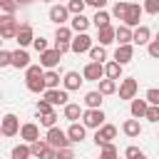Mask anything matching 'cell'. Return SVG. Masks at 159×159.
I'll list each match as a JSON object with an SVG mask.
<instances>
[{
    "instance_id": "obj_1",
    "label": "cell",
    "mask_w": 159,
    "mask_h": 159,
    "mask_svg": "<svg viewBox=\"0 0 159 159\" xmlns=\"http://www.w3.org/2000/svg\"><path fill=\"white\" fill-rule=\"evenodd\" d=\"M25 84L30 92H47V82H45V72H42V65H30L25 70Z\"/></svg>"
},
{
    "instance_id": "obj_2",
    "label": "cell",
    "mask_w": 159,
    "mask_h": 159,
    "mask_svg": "<svg viewBox=\"0 0 159 159\" xmlns=\"http://www.w3.org/2000/svg\"><path fill=\"white\" fill-rule=\"evenodd\" d=\"M45 142H47L50 147H55V149H65V147H70V144H72V139L67 137V132H62L60 127H50V129H47Z\"/></svg>"
},
{
    "instance_id": "obj_3",
    "label": "cell",
    "mask_w": 159,
    "mask_h": 159,
    "mask_svg": "<svg viewBox=\"0 0 159 159\" xmlns=\"http://www.w3.org/2000/svg\"><path fill=\"white\" fill-rule=\"evenodd\" d=\"M17 30H20V22L15 20V15H2L0 17V35L5 37V40H12V37H17Z\"/></svg>"
},
{
    "instance_id": "obj_4",
    "label": "cell",
    "mask_w": 159,
    "mask_h": 159,
    "mask_svg": "<svg viewBox=\"0 0 159 159\" xmlns=\"http://www.w3.org/2000/svg\"><path fill=\"white\" fill-rule=\"evenodd\" d=\"M82 124H84L87 129H99V127L104 124V112H102V107H99V109H84Z\"/></svg>"
},
{
    "instance_id": "obj_5",
    "label": "cell",
    "mask_w": 159,
    "mask_h": 159,
    "mask_svg": "<svg viewBox=\"0 0 159 159\" xmlns=\"http://www.w3.org/2000/svg\"><path fill=\"white\" fill-rule=\"evenodd\" d=\"M114 137H117V127H114V124H102V127L94 132V144H97V147L112 144Z\"/></svg>"
},
{
    "instance_id": "obj_6",
    "label": "cell",
    "mask_w": 159,
    "mask_h": 159,
    "mask_svg": "<svg viewBox=\"0 0 159 159\" xmlns=\"http://www.w3.org/2000/svg\"><path fill=\"white\" fill-rule=\"evenodd\" d=\"M72 52L75 55H82V52H89L92 50V37L87 32H77V37H72Z\"/></svg>"
},
{
    "instance_id": "obj_7",
    "label": "cell",
    "mask_w": 159,
    "mask_h": 159,
    "mask_svg": "<svg viewBox=\"0 0 159 159\" xmlns=\"http://www.w3.org/2000/svg\"><path fill=\"white\" fill-rule=\"evenodd\" d=\"M60 60H62V52H60L57 47L40 52V65H42V67H47V70H55V67L60 65Z\"/></svg>"
},
{
    "instance_id": "obj_8",
    "label": "cell",
    "mask_w": 159,
    "mask_h": 159,
    "mask_svg": "<svg viewBox=\"0 0 159 159\" xmlns=\"http://www.w3.org/2000/svg\"><path fill=\"white\" fill-rule=\"evenodd\" d=\"M82 75H84L87 82H99L104 77V65L102 62H87L84 70H82Z\"/></svg>"
},
{
    "instance_id": "obj_9",
    "label": "cell",
    "mask_w": 159,
    "mask_h": 159,
    "mask_svg": "<svg viewBox=\"0 0 159 159\" xmlns=\"http://www.w3.org/2000/svg\"><path fill=\"white\" fill-rule=\"evenodd\" d=\"M137 89H139V84H137V80H134V77L122 80V84H119V99H134Z\"/></svg>"
},
{
    "instance_id": "obj_10",
    "label": "cell",
    "mask_w": 159,
    "mask_h": 159,
    "mask_svg": "<svg viewBox=\"0 0 159 159\" xmlns=\"http://www.w3.org/2000/svg\"><path fill=\"white\" fill-rule=\"evenodd\" d=\"M0 129H2V134H5V137H15L22 127H20V119H17L15 114H5V117H2V127H0Z\"/></svg>"
},
{
    "instance_id": "obj_11",
    "label": "cell",
    "mask_w": 159,
    "mask_h": 159,
    "mask_svg": "<svg viewBox=\"0 0 159 159\" xmlns=\"http://www.w3.org/2000/svg\"><path fill=\"white\" fill-rule=\"evenodd\" d=\"M15 40H17V45H20V47H27V45H32V42H35L32 25H30V22H22V25H20V30H17V37H15Z\"/></svg>"
},
{
    "instance_id": "obj_12",
    "label": "cell",
    "mask_w": 159,
    "mask_h": 159,
    "mask_svg": "<svg viewBox=\"0 0 159 159\" xmlns=\"http://www.w3.org/2000/svg\"><path fill=\"white\" fill-rule=\"evenodd\" d=\"M45 94V99L52 104V107H60V104H67V89H47V92H42Z\"/></svg>"
},
{
    "instance_id": "obj_13",
    "label": "cell",
    "mask_w": 159,
    "mask_h": 159,
    "mask_svg": "<svg viewBox=\"0 0 159 159\" xmlns=\"http://www.w3.org/2000/svg\"><path fill=\"white\" fill-rule=\"evenodd\" d=\"M144 7H139L137 2H129V10H127V17H124V25L129 27H139V17H142Z\"/></svg>"
},
{
    "instance_id": "obj_14",
    "label": "cell",
    "mask_w": 159,
    "mask_h": 159,
    "mask_svg": "<svg viewBox=\"0 0 159 159\" xmlns=\"http://www.w3.org/2000/svg\"><path fill=\"white\" fill-rule=\"evenodd\" d=\"M84 82V75H80V72H67L65 75V80H62V84H65V89L67 92H75V89H80V84Z\"/></svg>"
},
{
    "instance_id": "obj_15",
    "label": "cell",
    "mask_w": 159,
    "mask_h": 159,
    "mask_svg": "<svg viewBox=\"0 0 159 159\" xmlns=\"http://www.w3.org/2000/svg\"><path fill=\"white\" fill-rule=\"evenodd\" d=\"M67 15H70V7H67V5H52V7H50V20L57 22V25L67 22Z\"/></svg>"
},
{
    "instance_id": "obj_16",
    "label": "cell",
    "mask_w": 159,
    "mask_h": 159,
    "mask_svg": "<svg viewBox=\"0 0 159 159\" xmlns=\"http://www.w3.org/2000/svg\"><path fill=\"white\" fill-rule=\"evenodd\" d=\"M97 40H99V45H112V42L117 40V27H112V25L99 27V30H97Z\"/></svg>"
},
{
    "instance_id": "obj_17",
    "label": "cell",
    "mask_w": 159,
    "mask_h": 159,
    "mask_svg": "<svg viewBox=\"0 0 159 159\" xmlns=\"http://www.w3.org/2000/svg\"><path fill=\"white\" fill-rule=\"evenodd\" d=\"M20 137L25 139V142H37L40 139V127L37 124H32V122H27V124H22V129H20Z\"/></svg>"
},
{
    "instance_id": "obj_18",
    "label": "cell",
    "mask_w": 159,
    "mask_h": 159,
    "mask_svg": "<svg viewBox=\"0 0 159 159\" xmlns=\"http://www.w3.org/2000/svg\"><path fill=\"white\" fill-rule=\"evenodd\" d=\"M132 57H134V47H132V45H119V47L114 50V60H117L119 65H127Z\"/></svg>"
},
{
    "instance_id": "obj_19",
    "label": "cell",
    "mask_w": 159,
    "mask_h": 159,
    "mask_svg": "<svg viewBox=\"0 0 159 159\" xmlns=\"http://www.w3.org/2000/svg\"><path fill=\"white\" fill-rule=\"evenodd\" d=\"M12 67H17V70H27L30 67V55L25 52V47L12 52Z\"/></svg>"
},
{
    "instance_id": "obj_20",
    "label": "cell",
    "mask_w": 159,
    "mask_h": 159,
    "mask_svg": "<svg viewBox=\"0 0 159 159\" xmlns=\"http://www.w3.org/2000/svg\"><path fill=\"white\" fill-rule=\"evenodd\" d=\"M102 92L99 89H92V92H87L84 94V104H87V109H99L102 107Z\"/></svg>"
},
{
    "instance_id": "obj_21",
    "label": "cell",
    "mask_w": 159,
    "mask_h": 159,
    "mask_svg": "<svg viewBox=\"0 0 159 159\" xmlns=\"http://www.w3.org/2000/svg\"><path fill=\"white\" fill-rule=\"evenodd\" d=\"M132 40H134L132 27H129V25H119V27H117V42H119V45H132Z\"/></svg>"
},
{
    "instance_id": "obj_22",
    "label": "cell",
    "mask_w": 159,
    "mask_h": 159,
    "mask_svg": "<svg viewBox=\"0 0 159 159\" xmlns=\"http://www.w3.org/2000/svg\"><path fill=\"white\" fill-rule=\"evenodd\" d=\"M149 37H152L149 27H147V25H139V27L134 30V40H132V42H134V45H149V42H152Z\"/></svg>"
},
{
    "instance_id": "obj_23",
    "label": "cell",
    "mask_w": 159,
    "mask_h": 159,
    "mask_svg": "<svg viewBox=\"0 0 159 159\" xmlns=\"http://www.w3.org/2000/svg\"><path fill=\"white\" fill-rule=\"evenodd\" d=\"M122 132L127 134V137H139L142 134V124H139V119L134 117V119H127L124 124H122Z\"/></svg>"
},
{
    "instance_id": "obj_24",
    "label": "cell",
    "mask_w": 159,
    "mask_h": 159,
    "mask_svg": "<svg viewBox=\"0 0 159 159\" xmlns=\"http://www.w3.org/2000/svg\"><path fill=\"white\" fill-rule=\"evenodd\" d=\"M84 134H87V127H84V124H77V122H72L70 129H67V137H70L72 142H82Z\"/></svg>"
},
{
    "instance_id": "obj_25",
    "label": "cell",
    "mask_w": 159,
    "mask_h": 159,
    "mask_svg": "<svg viewBox=\"0 0 159 159\" xmlns=\"http://www.w3.org/2000/svg\"><path fill=\"white\" fill-rule=\"evenodd\" d=\"M129 109H132V117H137V119H139V117H147L149 102H147V99H132V107H129Z\"/></svg>"
},
{
    "instance_id": "obj_26",
    "label": "cell",
    "mask_w": 159,
    "mask_h": 159,
    "mask_svg": "<svg viewBox=\"0 0 159 159\" xmlns=\"http://www.w3.org/2000/svg\"><path fill=\"white\" fill-rule=\"evenodd\" d=\"M104 77H109V80H119V77H122V65H119L117 60L107 62V65H104Z\"/></svg>"
},
{
    "instance_id": "obj_27",
    "label": "cell",
    "mask_w": 159,
    "mask_h": 159,
    "mask_svg": "<svg viewBox=\"0 0 159 159\" xmlns=\"http://www.w3.org/2000/svg\"><path fill=\"white\" fill-rule=\"evenodd\" d=\"M82 114H84V112L80 109V104H72V102H67V104H65V119H70V122H77Z\"/></svg>"
},
{
    "instance_id": "obj_28",
    "label": "cell",
    "mask_w": 159,
    "mask_h": 159,
    "mask_svg": "<svg viewBox=\"0 0 159 159\" xmlns=\"http://www.w3.org/2000/svg\"><path fill=\"white\" fill-rule=\"evenodd\" d=\"M70 22H72V30H75V32H87V27H89V20H87L84 15H75Z\"/></svg>"
},
{
    "instance_id": "obj_29",
    "label": "cell",
    "mask_w": 159,
    "mask_h": 159,
    "mask_svg": "<svg viewBox=\"0 0 159 159\" xmlns=\"http://www.w3.org/2000/svg\"><path fill=\"white\" fill-rule=\"evenodd\" d=\"M72 27H65V25H60L57 27V32H55V42H72Z\"/></svg>"
},
{
    "instance_id": "obj_30",
    "label": "cell",
    "mask_w": 159,
    "mask_h": 159,
    "mask_svg": "<svg viewBox=\"0 0 159 159\" xmlns=\"http://www.w3.org/2000/svg\"><path fill=\"white\" fill-rule=\"evenodd\" d=\"M109 20H112V15H109V12H104V10H97V12H94V17H92V22L97 25V30H99V27H107V25H109Z\"/></svg>"
},
{
    "instance_id": "obj_31",
    "label": "cell",
    "mask_w": 159,
    "mask_h": 159,
    "mask_svg": "<svg viewBox=\"0 0 159 159\" xmlns=\"http://www.w3.org/2000/svg\"><path fill=\"white\" fill-rule=\"evenodd\" d=\"M30 157H32L30 144H17V147L12 149V159H30Z\"/></svg>"
},
{
    "instance_id": "obj_32",
    "label": "cell",
    "mask_w": 159,
    "mask_h": 159,
    "mask_svg": "<svg viewBox=\"0 0 159 159\" xmlns=\"http://www.w3.org/2000/svg\"><path fill=\"white\" fill-rule=\"evenodd\" d=\"M127 10H129V2H117L114 7H112V17H117V20H122L124 22V17H127Z\"/></svg>"
},
{
    "instance_id": "obj_33",
    "label": "cell",
    "mask_w": 159,
    "mask_h": 159,
    "mask_svg": "<svg viewBox=\"0 0 159 159\" xmlns=\"http://www.w3.org/2000/svg\"><path fill=\"white\" fill-rule=\"evenodd\" d=\"M99 92L102 94H114L117 92V80H99Z\"/></svg>"
},
{
    "instance_id": "obj_34",
    "label": "cell",
    "mask_w": 159,
    "mask_h": 159,
    "mask_svg": "<svg viewBox=\"0 0 159 159\" xmlns=\"http://www.w3.org/2000/svg\"><path fill=\"white\" fill-rule=\"evenodd\" d=\"M104 57H107L104 45H92V50H89V60H92V62H102Z\"/></svg>"
},
{
    "instance_id": "obj_35",
    "label": "cell",
    "mask_w": 159,
    "mask_h": 159,
    "mask_svg": "<svg viewBox=\"0 0 159 159\" xmlns=\"http://www.w3.org/2000/svg\"><path fill=\"white\" fill-rule=\"evenodd\" d=\"M45 82H47V89H57V84H60V72L47 70V72H45Z\"/></svg>"
},
{
    "instance_id": "obj_36",
    "label": "cell",
    "mask_w": 159,
    "mask_h": 159,
    "mask_svg": "<svg viewBox=\"0 0 159 159\" xmlns=\"http://www.w3.org/2000/svg\"><path fill=\"white\" fill-rule=\"evenodd\" d=\"M40 124L47 127V129H50V127H57V112L52 109L50 114H40Z\"/></svg>"
},
{
    "instance_id": "obj_37",
    "label": "cell",
    "mask_w": 159,
    "mask_h": 159,
    "mask_svg": "<svg viewBox=\"0 0 159 159\" xmlns=\"http://www.w3.org/2000/svg\"><path fill=\"white\" fill-rule=\"evenodd\" d=\"M99 159H119L117 147H114V144H104V147H102V152H99Z\"/></svg>"
},
{
    "instance_id": "obj_38",
    "label": "cell",
    "mask_w": 159,
    "mask_h": 159,
    "mask_svg": "<svg viewBox=\"0 0 159 159\" xmlns=\"http://www.w3.org/2000/svg\"><path fill=\"white\" fill-rule=\"evenodd\" d=\"M47 147H50L47 142H40V139H37V142H32V144H30V149H32V157H37V159H40V157L47 152Z\"/></svg>"
},
{
    "instance_id": "obj_39",
    "label": "cell",
    "mask_w": 159,
    "mask_h": 159,
    "mask_svg": "<svg viewBox=\"0 0 159 159\" xmlns=\"http://www.w3.org/2000/svg\"><path fill=\"white\" fill-rule=\"evenodd\" d=\"M84 5H87L84 0H70V2H67L70 12H75V15H82V12H84Z\"/></svg>"
},
{
    "instance_id": "obj_40",
    "label": "cell",
    "mask_w": 159,
    "mask_h": 159,
    "mask_svg": "<svg viewBox=\"0 0 159 159\" xmlns=\"http://www.w3.org/2000/svg\"><path fill=\"white\" fill-rule=\"evenodd\" d=\"M144 12H149V15H159V0H144Z\"/></svg>"
},
{
    "instance_id": "obj_41",
    "label": "cell",
    "mask_w": 159,
    "mask_h": 159,
    "mask_svg": "<svg viewBox=\"0 0 159 159\" xmlns=\"http://www.w3.org/2000/svg\"><path fill=\"white\" fill-rule=\"evenodd\" d=\"M0 7H2L7 15H12V12L17 10V0H0Z\"/></svg>"
},
{
    "instance_id": "obj_42",
    "label": "cell",
    "mask_w": 159,
    "mask_h": 159,
    "mask_svg": "<svg viewBox=\"0 0 159 159\" xmlns=\"http://www.w3.org/2000/svg\"><path fill=\"white\" fill-rule=\"evenodd\" d=\"M124 157H127V159H147V157H144V152H139L137 147H127Z\"/></svg>"
},
{
    "instance_id": "obj_43",
    "label": "cell",
    "mask_w": 159,
    "mask_h": 159,
    "mask_svg": "<svg viewBox=\"0 0 159 159\" xmlns=\"http://www.w3.org/2000/svg\"><path fill=\"white\" fill-rule=\"evenodd\" d=\"M147 119H149V122H159V104H149V109H147Z\"/></svg>"
},
{
    "instance_id": "obj_44",
    "label": "cell",
    "mask_w": 159,
    "mask_h": 159,
    "mask_svg": "<svg viewBox=\"0 0 159 159\" xmlns=\"http://www.w3.org/2000/svg\"><path fill=\"white\" fill-rule=\"evenodd\" d=\"M7 65H12V52L0 50V67H7Z\"/></svg>"
},
{
    "instance_id": "obj_45",
    "label": "cell",
    "mask_w": 159,
    "mask_h": 159,
    "mask_svg": "<svg viewBox=\"0 0 159 159\" xmlns=\"http://www.w3.org/2000/svg\"><path fill=\"white\" fill-rule=\"evenodd\" d=\"M50 112H52V104H50L47 99L37 102V117H40V114H50Z\"/></svg>"
},
{
    "instance_id": "obj_46",
    "label": "cell",
    "mask_w": 159,
    "mask_h": 159,
    "mask_svg": "<svg viewBox=\"0 0 159 159\" xmlns=\"http://www.w3.org/2000/svg\"><path fill=\"white\" fill-rule=\"evenodd\" d=\"M147 102H149V104H159V89H157V87L147 89Z\"/></svg>"
},
{
    "instance_id": "obj_47",
    "label": "cell",
    "mask_w": 159,
    "mask_h": 159,
    "mask_svg": "<svg viewBox=\"0 0 159 159\" xmlns=\"http://www.w3.org/2000/svg\"><path fill=\"white\" fill-rule=\"evenodd\" d=\"M32 47H35L37 52H45V50H50V47H47V40H45V37H35Z\"/></svg>"
},
{
    "instance_id": "obj_48",
    "label": "cell",
    "mask_w": 159,
    "mask_h": 159,
    "mask_svg": "<svg viewBox=\"0 0 159 159\" xmlns=\"http://www.w3.org/2000/svg\"><path fill=\"white\" fill-rule=\"evenodd\" d=\"M147 50H149V57H159V40H152L149 45H147Z\"/></svg>"
},
{
    "instance_id": "obj_49",
    "label": "cell",
    "mask_w": 159,
    "mask_h": 159,
    "mask_svg": "<svg viewBox=\"0 0 159 159\" xmlns=\"http://www.w3.org/2000/svg\"><path fill=\"white\" fill-rule=\"evenodd\" d=\"M57 159H75V152H72L70 147H65V149H57Z\"/></svg>"
},
{
    "instance_id": "obj_50",
    "label": "cell",
    "mask_w": 159,
    "mask_h": 159,
    "mask_svg": "<svg viewBox=\"0 0 159 159\" xmlns=\"http://www.w3.org/2000/svg\"><path fill=\"white\" fill-rule=\"evenodd\" d=\"M87 5H92V7H97V10H102L104 5H107V0H84Z\"/></svg>"
},
{
    "instance_id": "obj_51",
    "label": "cell",
    "mask_w": 159,
    "mask_h": 159,
    "mask_svg": "<svg viewBox=\"0 0 159 159\" xmlns=\"http://www.w3.org/2000/svg\"><path fill=\"white\" fill-rule=\"evenodd\" d=\"M55 47H57V50H60L62 55H65L67 50H72V45H70V42H55Z\"/></svg>"
},
{
    "instance_id": "obj_52",
    "label": "cell",
    "mask_w": 159,
    "mask_h": 159,
    "mask_svg": "<svg viewBox=\"0 0 159 159\" xmlns=\"http://www.w3.org/2000/svg\"><path fill=\"white\" fill-rule=\"evenodd\" d=\"M32 0H17V5H30Z\"/></svg>"
},
{
    "instance_id": "obj_53",
    "label": "cell",
    "mask_w": 159,
    "mask_h": 159,
    "mask_svg": "<svg viewBox=\"0 0 159 159\" xmlns=\"http://www.w3.org/2000/svg\"><path fill=\"white\" fill-rule=\"evenodd\" d=\"M40 2H50V0H40Z\"/></svg>"
},
{
    "instance_id": "obj_54",
    "label": "cell",
    "mask_w": 159,
    "mask_h": 159,
    "mask_svg": "<svg viewBox=\"0 0 159 159\" xmlns=\"http://www.w3.org/2000/svg\"><path fill=\"white\" fill-rule=\"evenodd\" d=\"M157 40H159V32H157Z\"/></svg>"
}]
</instances>
